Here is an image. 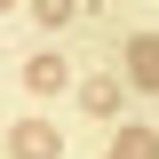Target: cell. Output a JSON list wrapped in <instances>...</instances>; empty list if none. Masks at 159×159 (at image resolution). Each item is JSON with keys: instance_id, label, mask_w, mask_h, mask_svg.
I'll use <instances>...</instances> for the list:
<instances>
[{"instance_id": "cell-1", "label": "cell", "mask_w": 159, "mask_h": 159, "mask_svg": "<svg viewBox=\"0 0 159 159\" xmlns=\"http://www.w3.org/2000/svg\"><path fill=\"white\" fill-rule=\"evenodd\" d=\"M8 143H16V159H56V151H64V135L48 127V119H24Z\"/></svg>"}, {"instance_id": "cell-2", "label": "cell", "mask_w": 159, "mask_h": 159, "mask_svg": "<svg viewBox=\"0 0 159 159\" xmlns=\"http://www.w3.org/2000/svg\"><path fill=\"white\" fill-rule=\"evenodd\" d=\"M80 103H88L96 119H111V111H119V80H88V88H80Z\"/></svg>"}, {"instance_id": "cell-3", "label": "cell", "mask_w": 159, "mask_h": 159, "mask_svg": "<svg viewBox=\"0 0 159 159\" xmlns=\"http://www.w3.org/2000/svg\"><path fill=\"white\" fill-rule=\"evenodd\" d=\"M24 80H32L40 96H48V88H64V56H32V64H24Z\"/></svg>"}, {"instance_id": "cell-4", "label": "cell", "mask_w": 159, "mask_h": 159, "mask_svg": "<svg viewBox=\"0 0 159 159\" xmlns=\"http://www.w3.org/2000/svg\"><path fill=\"white\" fill-rule=\"evenodd\" d=\"M111 159H159V135H143V127H127V135H119V151Z\"/></svg>"}, {"instance_id": "cell-5", "label": "cell", "mask_w": 159, "mask_h": 159, "mask_svg": "<svg viewBox=\"0 0 159 159\" xmlns=\"http://www.w3.org/2000/svg\"><path fill=\"white\" fill-rule=\"evenodd\" d=\"M135 80H159V40H135Z\"/></svg>"}, {"instance_id": "cell-6", "label": "cell", "mask_w": 159, "mask_h": 159, "mask_svg": "<svg viewBox=\"0 0 159 159\" xmlns=\"http://www.w3.org/2000/svg\"><path fill=\"white\" fill-rule=\"evenodd\" d=\"M32 16H40V24H64V16H72V0H32Z\"/></svg>"}]
</instances>
